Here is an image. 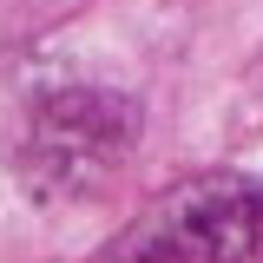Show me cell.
<instances>
[{
  "mask_svg": "<svg viewBox=\"0 0 263 263\" xmlns=\"http://www.w3.org/2000/svg\"><path fill=\"white\" fill-rule=\"evenodd\" d=\"M263 250V184L204 171L152 197L112 243V263H250Z\"/></svg>",
  "mask_w": 263,
  "mask_h": 263,
  "instance_id": "obj_1",
  "label": "cell"
},
{
  "mask_svg": "<svg viewBox=\"0 0 263 263\" xmlns=\"http://www.w3.org/2000/svg\"><path fill=\"white\" fill-rule=\"evenodd\" d=\"M125 145H132V112L112 92H60L27 119V171H40L60 191H79L119 171Z\"/></svg>",
  "mask_w": 263,
  "mask_h": 263,
  "instance_id": "obj_2",
  "label": "cell"
}]
</instances>
